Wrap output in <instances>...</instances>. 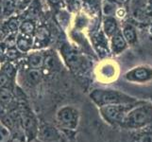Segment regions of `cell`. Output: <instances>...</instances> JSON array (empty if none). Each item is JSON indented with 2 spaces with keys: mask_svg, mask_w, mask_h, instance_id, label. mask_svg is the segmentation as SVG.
<instances>
[{
  "mask_svg": "<svg viewBox=\"0 0 152 142\" xmlns=\"http://www.w3.org/2000/svg\"><path fill=\"white\" fill-rule=\"evenodd\" d=\"M19 29L21 30L22 33H24L26 35H29L34 32L35 27H34V24L31 22V21H25V22L20 24Z\"/></svg>",
  "mask_w": 152,
  "mask_h": 142,
  "instance_id": "3957f363",
  "label": "cell"
},
{
  "mask_svg": "<svg viewBox=\"0 0 152 142\" xmlns=\"http://www.w3.org/2000/svg\"><path fill=\"white\" fill-rule=\"evenodd\" d=\"M28 65H30V67L36 68V69H37V68H40L44 65V58L40 54L31 55L28 59Z\"/></svg>",
  "mask_w": 152,
  "mask_h": 142,
  "instance_id": "7a4b0ae2",
  "label": "cell"
},
{
  "mask_svg": "<svg viewBox=\"0 0 152 142\" xmlns=\"http://www.w3.org/2000/svg\"><path fill=\"white\" fill-rule=\"evenodd\" d=\"M3 110V107H2V104H1V102H0V112H1Z\"/></svg>",
  "mask_w": 152,
  "mask_h": 142,
  "instance_id": "603a6c76",
  "label": "cell"
},
{
  "mask_svg": "<svg viewBox=\"0 0 152 142\" xmlns=\"http://www.w3.org/2000/svg\"><path fill=\"white\" fill-rule=\"evenodd\" d=\"M17 47L22 51H27L30 49L31 46V41L28 38L26 37H19L17 39V43H16Z\"/></svg>",
  "mask_w": 152,
  "mask_h": 142,
  "instance_id": "5b68a950",
  "label": "cell"
},
{
  "mask_svg": "<svg viewBox=\"0 0 152 142\" xmlns=\"http://www.w3.org/2000/svg\"><path fill=\"white\" fill-rule=\"evenodd\" d=\"M142 142H152V138L150 135H145V138H143Z\"/></svg>",
  "mask_w": 152,
  "mask_h": 142,
  "instance_id": "44dd1931",
  "label": "cell"
},
{
  "mask_svg": "<svg viewBox=\"0 0 152 142\" xmlns=\"http://www.w3.org/2000/svg\"><path fill=\"white\" fill-rule=\"evenodd\" d=\"M148 113L144 110L140 109L138 111H135L134 113H132V115L129 118V122L134 123L135 125H141L144 124L148 120Z\"/></svg>",
  "mask_w": 152,
  "mask_h": 142,
  "instance_id": "6da1fadb",
  "label": "cell"
},
{
  "mask_svg": "<svg viewBox=\"0 0 152 142\" xmlns=\"http://www.w3.org/2000/svg\"><path fill=\"white\" fill-rule=\"evenodd\" d=\"M113 46H115V47H118V49H122L125 46V42L122 39L121 36H115L114 39H113Z\"/></svg>",
  "mask_w": 152,
  "mask_h": 142,
  "instance_id": "5bb4252c",
  "label": "cell"
},
{
  "mask_svg": "<svg viewBox=\"0 0 152 142\" xmlns=\"http://www.w3.org/2000/svg\"><path fill=\"white\" fill-rule=\"evenodd\" d=\"M12 96L10 91L5 90V89L0 90V102L4 104H9L12 102Z\"/></svg>",
  "mask_w": 152,
  "mask_h": 142,
  "instance_id": "ba28073f",
  "label": "cell"
},
{
  "mask_svg": "<svg viewBox=\"0 0 152 142\" xmlns=\"http://www.w3.org/2000/svg\"><path fill=\"white\" fill-rule=\"evenodd\" d=\"M13 70H14V68L13 66L10 65V64H8L5 65L4 67V72H5V75H7V76H10L13 73Z\"/></svg>",
  "mask_w": 152,
  "mask_h": 142,
  "instance_id": "ac0fdd59",
  "label": "cell"
},
{
  "mask_svg": "<svg viewBox=\"0 0 152 142\" xmlns=\"http://www.w3.org/2000/svg\"><path fill=\"white\" fill-rule=\"evenodd\" d=\"M16 43H17V40L14 37H8V38H6V40H5V45H6L9 49H10V47H14L16 46Z\"/></svg>",
  "mask_w": 152,
  "mask_h": 142,
  "instance_id": "2e32d148",
  "label": "cell"
},
{
  "mask_svg": "<svg viewBox=\"0 0 152 142\" xmlns=\"http://www.w3.org/2000/svg\"><path fill=\"white\" fill-rule=\"evenodd\" d=\"M32 119H31L30 118H28V117H25L23 118V125H24V127L25 128H30V127H32Z\"/></svg>",
  "mask_w": 152,
  "mask_h": 142,
  "instance_id": "e0dca14e",
  "label": "cell"
},
{
  "mask_svg": "<svg viewBox=\"0 0 152 142\" xmlns=\"http://www.w3.org/2000/svg\"><path fill=\"white\" fill-rule=\"evenodd\" d=\"M60 1H61V0H50V2L53 3V4H58Z\"/></svg>",
  "mask_w": 152,
  "mask_h": 142,
  "instance_id": "7402d4cb",
  "label": "cell"
},
{
  "mask_svg": "<svg viewBox=\"0 0 152 142\" xmlns=\"http://www.w3.org/2000/svg\"><path fill=\"white\" fill-rule=\"evenodd\" d=\"M18 50L15 49V47H10V49H8L6 51V56L9 58V59H15L16 57H18Z\"/></svg>",
  "mask_w": 152,
  "mask_h": 142,
  "instance_id": "4fadbf2b",
  "label": "cell"
},
{
  "mask_svg": "<svg viewBox=\"0 0 152 142\" xmlns=\"http://www.w3.org/2000/svg\"><path fill=\"white\" fill-rule=\"evenodd\" d=\"M15 8V3L13 0H6L4 4V13L5 14H10Z\"/></svg>",
  "mask_w": 152,
  "mask_h": 142,
  "instance_id": "30bf717a",
  "label": "cell"
},
{
  "mask_svg": "<svg viewBox=\"0 0 152 142\" xmlns=\"http://www.w3.org/2000/svg\"><path fill=\"white\" fill-rule=\"evenodd\" d=\"M73 114L70 109H64L59 114V118L62 122H71L73 120Z\"/></svg>",
  "mask_w": 152,
  "mask_h": 142,
  "instance_id": "8992f818",
  "label": "cell"
},
{
  "mask_svg": "<svg viewBox=\"0 0 152 142\" xmlns=\"http://www.w3.org/2000/svg\"><path fill=\"white\" fill-rule=\"evenodd\" d=\"M114 29H115V21L111 20V22L107 21L106 22V29L108 30V32H112Z\"/></svg>",
  "mask_w": 152,
  "mask_h": 142,
  "instance_id": "d6986e66",
  "label": "cell"
},
{
  "mask_svg": "<svg viewBox=\"0 0 152 142\" xmlns=\"http://www.w3.org/2000/svg\"><path fill=\"white\" fill-rule=\"evenodd\" d=\"M41 77H42V73L38 69H36V68L30 69L28 72V80L31 82H33V83L38 82L40 81Z\"/></svg>",
  "mask_w": 152,
  "mask_h": 142,
  "instance_id": "52a82bcc",
  "label": "cell"
},
{
  "mask_svg": "<svg viewBox=\"0 0 152 142\" xmlns=\"http://www.w3.org/2000/svg\"><path fill=\"white\" fill-rule=\"evenodd\" d=\"M124 34H125L126 39L129 42H133L135 40V32L130 27H127L124 29Z\"/></svg>",
  "mask_w": 152,
  "mask_h": 142,
  "instance_id": "8fae6325",
  "label": "cell"
},
{
  "mask_svg": "<svg viewBox=\"0 0 152 142\" xmlns=\"http://www.w3.org/2000/svg\"><path fill=\"white\" fill-rule=\"evenodd\" d=\"M9 82V79L7 75H0V88L4 87Z\"/></svg>",
  "mask_w": 152,
  "mask_h": 142,
  "instance_id": "ffe728a7",
  "label": "cell"
},
{
  "mask_svg": "<svg viewBox=\"0 0 152 142\" xmlns=\"http://www.w3.org/2000/svg\"><path fill=\"white\" fill-rule=\"evenodd\" d=\"M3 123L5 126H7L8 128L12 129L14 126V120L12 119V118L10 117V116H6V117H4L3 118Z\"/></svg>",
  "mask_w": 152,
  "mask_h": 142,
  "instance_id": "9a60e30c",
  "label": "cell"
},
{
  "mask_svg": "<svg viewBox=\"0 0 152 142\" xmlns=\"http://www.w3.org/2000/svg\"><path fill=\"white\" fill-rule=\"evenodd\" d=\"M8 26H9V29L12 31H15L17 30L19 28H20V25H19V22L18 20H16L15 18H12L9 20V23H8Z\"/></svg>",
  "mask_w": 152,
  "mask_h": 142,
  "instance_id": "7c38bea8",
  "label": "cell"
},
{
  "mask_svg": "<svg viewBox=\"0 0 152 142\" xmlns=\"http://www.w3.org/2000/svg\"><path fill=\"white\" fill-rule=\"evenodd\" d=\"M12 138V133L7 126L0 124V142H9Z\"/></svg>",
  "mask_w": 152,
  "mask_h": 142,
  "instance_id": "277c9868",
  "label": "cell"
},
{
  "mask_svg": "<svg viewBox=\"0 0 152 142\" xmlns=\"http://www.w3.org/2000/svg\"><path fill=\"white\" fill-rule=\"evenodd\" d=\"M35 36H36V38H37L38 40L44 41V40L48 38V36H49L48 30L46 29L45 27H41L35 31Z\"/></svg>",
  "mask_w": 152,
  "mask_h": 142,
  "instance_id": "9c48e42d",
  "label": "cell"
}]
</instances>
